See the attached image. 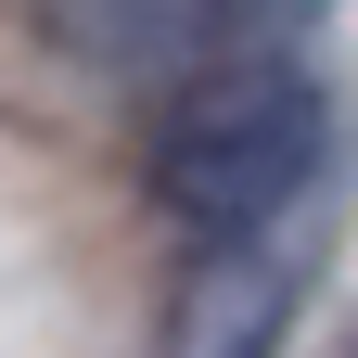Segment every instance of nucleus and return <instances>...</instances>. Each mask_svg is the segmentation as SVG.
I'll return each mask as SVG.
<instances>
[{"label":"nucleus","instance_id":"obj_1","mask_svg":"<svg viewBox=\"0 0 358 358\" xmlns=\"http://www.w3.org/2000/svg\"><path fill=\"white\" fill-rule=\"evenodd\" d=\"M141 166H154L166 217H192V231H217V243L268 231L320 179V77L282 64V52H231L205 77H166Z\"/></svg>","mask_w":358,"mask_h":358}]
</instances>
